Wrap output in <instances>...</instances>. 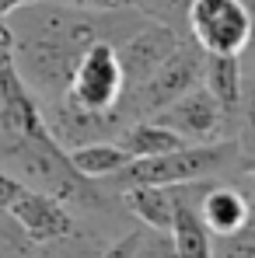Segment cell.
Returning a JSON list of instances; mask_svg holds the SVG:
<instances>
[{"instance_id": "obj_5", "label": "cell", "mask_w": 255, "mask_h": 258, "mask_svg": "<svg viewBox=\"0 0 255 258\" xmlns=\"http://www.w3.org/2000/svg\"><path fill=\"white\" fill-rule=\"evenodd\" d=\"M154 122L171 129L182 143H217V140H238V126L227 119V112L213 101L207 87H192L182 98H175L161 112L150 115Z\"/></svg>"}, {"instance_id": "obj_18", "label": "cell", "mask_w": 255, "mask_h": 258, "mask_svg": "<svg viewBox=\"0 0 255 258\" xmlns=\"http://www.w3.org/2000/svg\"><path fill=\"white\" fill-rule=\"evenodd\" d=\"M25 188H28V185H21V181H18L11 171H4V168H0V216L14 206V199H18Z\"/></svg>"}, {"instance_id": "obj_20", "label": "cell", "mask_w": 255, "mask_h": 258, "mask_svg": "<svg viewBox=\"0 0 255 258\" xmlns=\"http://www.w3.org/2000/svg\"><path fill=\"white\" fill-rule=\"evenodd\" d=\"M28 4H35V0H0V21H7L14 11H21V7H28Z\"/></svg>"}, {"instance_id": "obj_2", "label": "cell", "mask_w": 255, "mask_h": 258, "mask_svg": "<svg viewBox=\"0 0 255 258\" xmlns=\"http://www.w3.org/2000/svg\"><path fill=\"white\" fill-rule=\"evenodd\" d=\"M203 49L192 42L189 35L171 49L168 56L158 63V70L140 81V84L123 94L119 101V112L126 122H136V119H150L154 112H161L165 105H171L175 98H182L185 91L203 84Z\"/></svg>"}, {"instance_id": "obj_4", "label": "cell", "mask_w": 255, "mask_h": 258, "mask_svg": "<svg viewBox=\"0 0 255 258\" xmlns=\"http://www.w3.org/2000/svg\"><path fill=\"white\" fill-rule=\"evenodd\" d=\"M185 35L210 56H241L252 39V7L241 0H192Z\"/></svg>"}, {"instance_id": "obj_16", "label": "cell", "mask_w": 255, "mask_h": 258, "mask_svg": "<svg viewBox=\"0 0 255 258\" xmlns=\"http://www.w3.org/2000/svg\"><path fill=\"white\" fill-rule=\"evenodd\" d=\"M213 258H255L252 227H245L231 237H213Z\"/></svg>"}, {"instance_id": "obj_1", "label": "cell", "mask_w": 255, "mask_h": 258, "mask_svg": "<svg viewBox=\"0 0 255 258\" xmlns=\"http://www.w3.org/2000/svg\"><path fill=\"white\" fill-rule=\"evenodd\" d=\"M234 168L241 174H248L252 154L238 140H217V143H185V147L161 154V157L129 161L112 181H116V188H129V185H189V181L217 178L220 171H234Z\"/></svg>"}, {"instance_id": "obj_11", "label": "cell", "mask_w": 255, "mask_h": 258, "mask_svg": "<svg viewBox=\"0 0 255 258\" xmlns=\"http://www.w3.org/2000/svg\"><path fill=\"white\" fill-rule=\"evenodd\" d=\"M178 188V206H175V220H171V241H175V258H213V237L203 230L199 216L189 203L185 185Z\"/></svg>"}, {"instance_id": "obj_3", "label": "cell", "mask_w": 255, "mask_h": 258, "mask_svg": "<svg viewBox=\"0 0 255 258\" xmlns=\"http://www.w3.org/2000/svg\"><path fill=\"white\" fill-rule=\"evenodd\" d=\"M123 94H126V81H123L116 45L91 42L77 56L67 94L60 101H67V105H74L81 112H91V115H109V112H119Z\"/></svg>"}, {"instance_id": "obj_14", "label": "cell", "mask_w": 255, "mask_h": 258, "mask_svg": "<svg viewBox=\"0 0 255 258\" xmlns=\"http://www.w3.org/2000/svg\"><path fill=\"white\" fill-rule=\"evenodd\" d=\"M189 4H192V0H126V7H133L136 14H143L147 21L168 25L175 32H185Z\"/></svg>"}, {"instance_id": "obj_12", "label": "cell", "mask_w": 255, "mask_h": 258, "mask_svg": "<svg viewBox=\"0 0 255 258\" xmlns=\"http://www.w3.org/2000/svg\"><path fill=\"white\" fill-rule=\"evenodd\" d=\"M116 143L126 150L133 161H140V157H161V154H171V150L185 147L171 129H165L161 122H154V119H136V122H129V126L119 133Z\"/></svg>"}, {"instance_id": "obj_9", "label": "cell", "mask_w": 255, "mask_h": 258, "mask_svg": "<svg viewBox=\"0 0 255 258\" xmlns=\"http://www.w3.org/2000/svg\"><path fill=\"white\" fill-rule=\"evenodd\" d=\"M119 203L126 213L150 230H171L175 206H178V188L175 185H129L119 188Z\"/></svg>"}, {"instance_id": "obj_7", "label": "cell", "mask_w": 255, "mask_h": 258, "mask_svg": "<svg viewBox=\"0 0 255 258\" xmlns=\"http://www.w3.org/2000/svg\"><path fill=\"white\" fill-rule=\"evenodd\" d=\"M4 216L21 230V237H25L28 244H42V241H53V237H60V234H70V230L81 223L70 206H63L60 199L45 196L39 188H25Z\"/></svg>"}, {"instance_id": "obj_17", "label": "cell", "mask_w": 255, "mask_h": 258, "mask_svg": "<svg viewBox=\"0 0 255 258\" xmlns=\"http://www.w3.org/2000/svg\"><path fill=\"white\" fill-rule=\"evenodd\" d=\"M0 258H32V244L7 216H0Z\"/></svg>"}, {"instance_id": "obj_13", "label": "cell", "mask_w": 255, "mask_h": 258, "mask_svg": "<svg viewBox=\"0 0 255 258\" xmlns=\"http://www.w3.org/2000/svg\"><path fill=\"white\" fill-rule=\"evenodd\" d=\"M105 237L91 227H74L70 234H60L53 241H42V244H32V258H98L105 251Z\"/></svg>"}, {"instance_id": "obj_8", "label": "cell", "mask_w": 255, "mask_h": 258, "mask_svg": "<svg viewBox=\"0 0 255 258\" xmlns=\"http://www.w3.org/2000/svg\"><path fill=\"white\" fill-rule=\"evenodd\" d=\"M182 39H185V32H175V28L158 25V21H143L126 42L116 45V56H119V67H123L126 91H133L140 81H147V77L158 70V63H161Z\"/></svg>"}, {"instance_id": "obj_10", "label": "cell", "mask_w": 255, "mask_h": 258, "mask_svg": "<svg viewBox=\"0 0 255 258\" xmlns=\"http://www.w3.org/2000/svg\"><path fill=\"white\" fill-rule=\"evenodd\" d=\"M67 161L87 181H109V178H116V174L123 171L133 157H129L116 140H94V143L70 147L67 150Z\"/></svg>"}, {"instance_id": "obj_15", "label": "cell", "mask_w": 255, "mask_h": 258, "mask_svg": "<svg viewBox=\"0 0 255 258\" xmlns=\"http://www.w3.org/2000/svg\"><path fill=\"white\" fill-rule=\"evenodd\" d=\"M129 258H175V241H171V230L136 227V241H133Z\"/></svg>"}, {"instance_id": "obj_19", "label": "cell", "mask_w": 255, "mask_h": 258, "mask_svg": "<svg viewBox=\"0 0 255 258\" xmlns=\"http://www.w3.org/2000/svg\"><path fill=\"white\" fill-rule=\"evenodd\" d=\"M53 4H63L74 11H119V7H126V0H53Z\"/></svg>"}, {"instance_id": "obj_6", "label": "cell", "mask_w": 255, "mask_h": 258, "mask_svg": "<svg viewBox=\"0 0 255 258\" xmlns=\"http://www.w3.org/2000/svg\"><path fill=\"white\" fill-rule=\"evenodd\" d=\"M185 192L210 237H231V234L245 230L252 220V203H248L245 188H238L231 181L203 178V181H189Z\"/></svg>"}]
</instances>
